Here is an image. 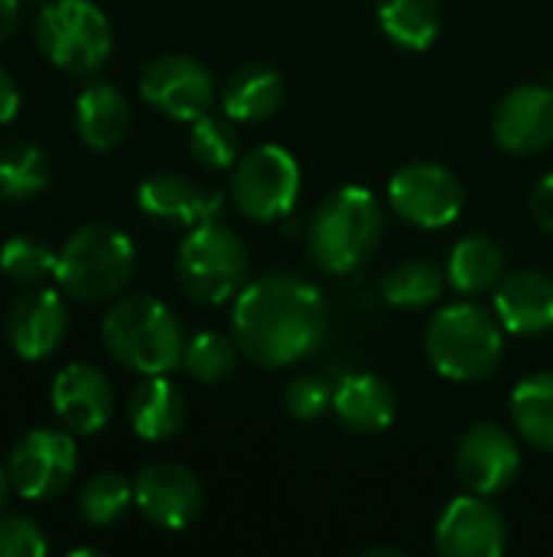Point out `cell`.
Wrapping results in <instances>:
<instances>
[{
  "label": "cell",
  "mask_w": 553,
  "mask_h": 557,
  "mask_svg": "<svg viewBox=\"0 0 553 557\" xmlns=\"http://www.w3.org/2000/svg\"><path fill=\"white\" fill-rule=\"evenodd\" d=\"M531 215L544 232L553 235V173L538 180V186L531 189Z\"/></svg>",
  "instance_id": "obj_35"
},
{
  "label": "cell",
  "mask_w": 553,
  "mask_h": 557,
  "mask_svg": "<svg viewBox=\"0 0 553 557\" xmlns=\"http://www.w3.org/2000/svg\"><path fill=\"white\" fill-rule=\"evenodd\" d=\"M329 330L323 290L300 274H264L231 304V336L241 356L261 369H287L313 356Z\"/></svg>",
  "instance_id": "obj_1"
},
{
  "label": "cell",
  "mask_w": 553,
  "mask_h": 557,
  "mask_svg": "<svg viewBox=\"0 0 553 557\" xmlns=\"http://www.w3.org/2000/svg\"><path fill=\"white\" fill-rule=\"evenodd\" d=\"M521 473L518 441L499 424H473L456 444V476L469 493L499 496Z\"/></svg>",
  "instance_id": "obj_13"
},
{
  "label": "cell",
  "mask_w": 553,
  "mask_h": 557,
  "mask_svg": "<svg viewBox=\"0 0 553 557\" xmlns=\"http://www.w3.org/2000/svg\"><path fill=\"white\" fill-rule=\"evenodd\" d=\"M16 23H20V0H0V42L13 36Z\"/></svg>",
  "instance_id": "obj_37"
},
{
  "label": "cell",
  "mask_w": 553,
  "mask_h": 557,
  "mask_svg": "<svg viewBox=\"0 0 553 557\" xmlns=\"http://www.w3.org/2000/svg\"><path fill=\"white\" fill-rule=\"evenodd\" d=\"M385 238V209L365 186L332 189L306 222V251L326 274L359 271Z\"/></svg>",
  "instance_id": "obj_2"
},
{
  "label": "cell",
  "mask_w": 553,
  "mask_h": 557,
  "mask_svg": "<svg viewBox=\"0 0 553 557\" xmlns=\"http://www.w3.org/2000/svg\"><path fill=\"white\" fill-rule=\"evenodd\" d=\"M20 111V88L13 82V75L0 65V127L10 124Z\"/></svg>",
  "instance_id": "obj_36"
},
{
  "label": "cell",
  "mask_w": 553,
  "mask_h": 557,
  "mask_svg": "<svg viewBox=\"0 0 553 557\" xmlns=\"http://www.w3.org/2000/svg\"><path fill=\"white\" fill-rule=\"evenodd\" d=\"M55 264L59 255L33 235H16L0 248V271L23 287H36L46 284L49 277H55Z\"/></svg>",
  "instance_id": "obj_32"
},
{
  "label": "cell",
  "mask_w": 553,
  "mask_h": 557,
  "mask_svg": "<svg viewBox=\"0 0 553 557\" xmlns=\"http://www.w3.org/2000/svg\"><path fill=\"white\" fill-rule=\"evenodd\" d=\"M75 131L91 150L117 147L130 131V104L111 82H91L75 101Z\"/></svg>",
  "instance_id": "obj_23"
},
{
  "label": "cell",
  "mask_w": 553,
  "mask_h": 557,
  "mask_svg": "<svg viewBox=\"0 0 553 557\" xmlns=\"http://www.w3.org/2000/svg\"><path fill=\"white\" fill-rule=\"evenodd\" d=\"M332 411L352 434H381L398 414V398L381 375L352 372L332 388Z\"/></svg>",
  "instance_id": "obj_20"
},
{
  "label": "cell",
  "mask_w": 553,
  "mask_h": 557,
  "mask_svg": "<svg viewBox=\"0 0 553 557\" xmlns=\"http://www.w3.org/2000/svg\"><path fill=\"white\" fill-rule=\"evenodd\" d=\"M508 414L525 444L553 454V372H538L518 382Z\"/></svg>",
  "instance_id": "obj_26"
},
{
  "label": "cell",
  "mask_w": 553,
  "mask_h": 557,
  "mask_svg": "<svg viewBox=\"0 0 553 557\" xmlns=\"http://www.w3.org/2000/svg\"><path fill=\"white\" fill-rule=\"evenodd\" d=\"M186 421V395L166 375H143L127 398V424L140 441L160 444L179 434Z\"/></svg>",
  "instance_id": "obj_21"
},
{
  "label": "cell",
  "mask_w": 553,
  "mask_h": 557,
  "mask_svg": "<svg viewBox=\"0 0 553 557\" xmlns=\"http://www.w3.org/2000/svg\"><path fill=\"white\" fill-rule=\"evenodd\" d=\"M134 506L140 516L166 532H179L196 522L202 509V490L196 476L179 463H150L134 483Z\"/></svg>",
  "instance_id": "obj_17"
},
{
  "label": "cell",
  "mask_w": 553,
  "mask_h": 557,
  "mask_svg": "<svg viewBox=\"0 0 553 557\" xmlns=\"http://www.w3.org/2000/svg\"><path fill=\"white\" fill-rule=\"evenodd\" d=\"M117 408L111 379L88 366L72 362L52 379V411L72 434H98L111 424Z\"/></svg>",
  "instance_id": "obj_16"
},
{
  "label": "cell",
  "mask_w": 553,
  "mask_h": 557,
  "mask_svg": "<svg viewBox=\"0 0 553 557\" xmlns=\"http://www.w3.org/2000/svg\"><path fill=\"white\" fill-rule=\"evenodd\" d=\"M3 333L20 359L42 362L62 346L68 333V310L55 290H29L7 310Z\"/></svg>",
  "instance_id": "obj_18"
},
{
  "label": "cell",
  "mask_w": 553,
  "mask_h": 557,
  "mask_svg": "<svg viewBox=\"0 0 553 557\" xmlns=\"http://www.w3.org/2000/svg\"><path fill=\"white\" fill-rule=\"evenodd\" d=\"M505 277V251L489 235H469L453 245L447 258V281L466 297L492 294Z\"/></svg>",
  "instance_id": "obj_24"
},
{
  "label": "cell",
  "mask_w": 553,
  "mask_h": 557,
  "mask_svg": "<svg viewBox=\"0 0 553 557\" xmlns=\"http://www.w3.org/2000/svg\"><path fill=\"white\" fill-rule=\"evenodd\" d=\"M300 183L297 157L277 144H261L238 157L231 173V202L251 222H277L293 212Z\"/></svg>",
  "instance_id": "obj_8"
},
{
  "label": "cell",
  "mask_w": 553,
  "mask_h": 557,
  "mask_svg": "<svg viewBox=\"0 0 553 557\" xmlns=\"http://www.w3.org/2000/svg\"><path fill=\"white\" fill-rule=\"evenodd\" d=\"M75 467H78V454H75L72 431H52V428L26 431L7 457L10 486L23 499H55L59 493L68 490Z\"/></svg>",
  "instance_id": "obj_10"
},
{
  "label": "cell",
  "mask_w": 553,
  "mask_h": 557,
  "mask_svg": "<svg viewBox=\"0 0 553 557\" xmlns=\"http://www.w3.org/2000/svg\"><path fill=\"white\" fill-rule=\"evenodd\" d=\"M492 137L515 157H535L553 144V88L518 85L505 91L492 114Z\"/></svg>",
  "instance_id": "obj_14"
},
{
  "label": "cell",
  "mask_w": 553,
  "mask_h": 557,
  "mask_svg": "<svg viewBox=\"0 0 553 557\" xmlns=\"http://www.w3.org/2000/svg\"><path fill=\"white\" fill-rule=\"evenodd\" d=\"M551 88H553V75H551Z\"/></svg>",
  "instance_id": "obj_40"
},
{
  "label": "cell",
  "mask_w": 553,
  "mask_h": 557,
  "mask_svg": "<svg viewBox=\"0 0 553 557\" xmlns=\"http://www.w3.org/2000/svg\"><path fill=\"white\" fill-rule=\"evenodd\" d=\"M140 95L160 114L192 124L215 104V78L192 55H160L140 75Z\"/></svg>",
  "instance_id": "obj_11"
},
{
  "label": "cell",
  "mask_w": 553,
  "mask_h": 557,
  "mask_svg": "<svg viewBox=\"0 0 553 557\" xmlns=\"http://www.w3.org/2000/svg\"><path fill=\"white\" fill-rule=\"evenodd\" d=\"M284 405L297 421H319L332 408V388L319 375H300L287 385Z\"/></svg>",
  "instance_id": "obj_33"
},
{
  "label": "cell",
  "mask_w": 553,
  "mask_h": 557,
  "mask_svg": "<svg viewBox=\"0 0 553 557\" xmlns=\"http://www.w3.org/2000/svg\"><path fill=\"white\" fill-rule=\"evenodd\" d=\"M248 271L251 258L244 242L218 219L189 228L176 251V284L189 300L202 307L235 300L248 284Z\"/></svg>",
  "instance_id": "obj_6"
},
{
  "label": "cell",
  "mask_w": 553,
  "mask_h": 557,
  "mask_svg": "<svg viewBox=\"0 0 553 557\" xmlns=\"http://www.w3.org/2000/svg\"><path fill=\"white\" fill-rule=\"evenodd\" d=\"M424 349L430 366L450 382H482L505 356V326L495 310L460 300L440 307L427 330Z\"/></svg>",
  "instance_id": "obj_4"
},
{
  "label": "cell",
  "mask_w": 553,
  "mask_h": 557,
  "mask_svg": "<svg viewBox=\"0 0 553 557\" xmlns=\"http://www.w3.org/2000/svg\"><path fill=\"white\" fill-rule=\"evenodd\" d=\"M10 476H7V470H0V509L7 506V496H10Z\"/></svg>",
  "instance_id": "obj_38"
},
{
  "label": "cell",
  "mask_w": 553,
  "mask_h": 557,
  "mask_svg": "<svg viewBox=\"0 0 553 557\" xmlns=\"http://www.w3.org/2000/svg\"><path fill=\"white\" fill-rule=\"evenodd\" d=\"M130 506H134V486L121 473L91 476L81 486V496H78V512L95 529H108V525L121 522Z\"/></svg>",
  "instance_id": "obj_30"
},
{
  "label": "cell",
  "mask_w": 553,
  "mask_h": 557,
  "mask_svg": "<svg viewBox=\"0 0 553 557\" xmlns=\"http://www.w3.org/2000/svg\"><path fill=\"white\" fill-rule=\"evenodd\" d=\"M492 310L512 336H544L553 330V277L544 271H512L492 290Z\"/></svg>",
  "instance_id": "obj_19"
},
{
  "label": "cell",
  "mask_w": 553,
  "mask_h": 557,
  "mask_svg": "<svg viewBox=\"0 0 553 557\" xmlns=\"http://www.w3.org/2000/svg\"><path fill=\"white\" fill-rule=\"evenodd\" d=\"M238 150H241V137H238V127H235V121L228 114L215 117L209 111L199 121H192L189 153H192L196 163H202L209 170H228V166L238 163Z\"/></svg>",
  "instance_id": "obj_31"
},
{
  "label": "cell",
  "mask_w": 553,
  "mask_h": 557,
  "mask_svg": "<svg viewBox=\"0 0 553 557\" xmlns=\"http://www.w3.org/2000/svg\"><path fill=\"white\" fill-rule=\"evenodd\" d=\"M140 212L166 228H196L222 219L225 196L218 189H205L183 173H153L137 186Z\"/></svg>",
  "instance_id": "obj_15"
},
{
  "label": "cell",
  "mask_w": 553,
  "mask_h": 557,
  "mask_svg": "<svg viewBox=\"0 0 553 557\" xmlns=\"http://www.w3.org/2000/svg\"><path fill=\"white\" fill-rule=\"evenodd\" d=\"M284 95L287 88L277 69L264 62H248L228 75L222 88V111L235 124H261L280 111Z\"/></svg>",
  "instance_id": "obj_22"
},
{
  "label": "cell",
  "mask_w": 553,
  "mask_h": 557,
  "mask_svg": "<svg viewBox=\"0 0 553 557\" xmlns=\"http://www.w3.org/2000/svg\"><path fill=\"white\" fill-rule=\"evenodd\" d=\"M49 545L39 525L26 516L0 519V557H46Z\"/></svg>",
  "instance_id": "obj_34"
},
{
  "label": "cell",
  "mask_w": 553,
  "mask_h": 557,
  "mask_svg": "<svg viewBox=\"0 0 553 557\" xmlns=\"http://www.w3.org/2000/svg\"><path fill=\"white\" fill-rule=\"evenodd\" d=\"M108 356L137 375H169L183 366L186 336L179 317L156 297H121L101 320Z\"/></svg>",
  "instance_id": "obj_3"
},
{
  "label": "cell",
  "mask_w": 553,
  "mask_h": 557,
  "mask_svg": "<svg viewBox=\"0 0 553 557\" xmlns=\"http://www.w3.org/2000/svg\"><path fill=\"white\" fill-rule=\"evenodd\" d=\"M388 202L398 219H404L414 228H447L463 215L466 189L460 176L440 163L420 160L401 166L388 183Z\"/></svg>",
  "instance_id": "obj_9"
},
{
  "label": "cell",
  "mask_w": 553,
  "mask_h": 557,
  "mask_svg": "<svg viewBox=\"0 0 553 557\" xmlns=\"http://www.w3.org/2000/svg\"><path fill=\"white\" fill-rule=\"evenodd\" d=\"M238 343L235 336L215 333V330H202L192 339H186V352H183V369L186 375H192L202 385H218L225 382L235 366H238Z\"/></svg>",
  "instance_id": "obj_29"
},
{
  "label": "cell",
  "mask_w": 553,
  "mask_h": 557,
  "mask_svg": "<svg viewBox=\"0 0 553 557\" xmlns=\"http://www.w3.org/2000/svg\"><path fill=\"white\" fill-rule=\"evenodd\" d=\"M365 555H394V557H401L404 555V552H401V548H368V552H365Z\"/></svg>",
  "instance_id": "obj_39"
},
{
  "label": "cell",
  "mask_w": 553,
  "mask_h": 557,
  "mask_svg": "<svg viewBox=\"0 0 553 557\" xmlns=\"http://www.w3.org/2000/svg\"><path fill=\"white\" fill-rule=\"evenodd\" d=\"M378 26L394 46L424 52L437 42L443 26L440 0H378Z\"/></svg>",
  "instance_id": "obj_25"
},
{
  "label": "cell",
  "mask_w": 553,
  "mask_h": 557,
  "mask_svg": "<svg viewBox=\"0 0 553 557\" xmlns=\"http://www.w3.org/2000/svg\"><path fill=\"white\" fill-rule=\"evenodd\" d=\"M137 264L134 242L111 222H88L75 228L55 264V281L68 297L98 304L117 297Z\"/></svg>",
  "instance_id": "obj_5"
},
{
  "label": "cell",
  "mask_w": 553,
  "mask_h": 557,
  "mask_svg": "<svg viewBox=\"0 0 553 557\" xmlns=\"http://www.w3.org/2000/svg\"><path fill=\"white\" fill-rule=\"evenodd\" d=\"M52 183V170H49V157L26 144V140H13L10 147L0 150V196L10 202H23L33 199L39 193H46Z\"/></svg>",
  "instance_id": "obj_28"
},
{
  "label": "cell",
  "mask_w": 553,
  "mask_h": 557,
  "mask_svg": "<svg viewBox=\"0 0 553 557\" xmlns=\"http://www.w3.org/2000/svg\"><path fill=\"white\" fill-rule=\"evenodd\" d=\"M443 271L427 258H407L381 277V300L394 310H424L440 300Z\"/></svg>",
  "instance_id": "obj_27"
},
{
  "label": "cell",
  "mask_w": 553,
  "mask_h": 557,
  "mask_svg": "<svg viewBox=\"0 0 553 557\" xmlns=\"http://www.w3.org/2000/svg\"><path fill=\"white\" fill-rule=\"evenodd\" d=\"M36 46L68 75H95L114 46L111 20L91 0H52L36 13Z\"/></svg>",
  "instance_id": "obj_7"
},
{
  "label": "cell",
  "mask_w": 553,
  "mask_h": 557,
  "mask_svg": "<svg viewBox=\"0 0 553 557\" xmlns=\"http://www.w3.org/2000/svg\"><path fill=\"white\" fill-rule=\"evenodd\" d=\"M433 545L443 557H502L508 548L505 516L489 496H456L437 519Z\"/></svg>",
  "instance_id": "obj_12"
}]
</instances>
